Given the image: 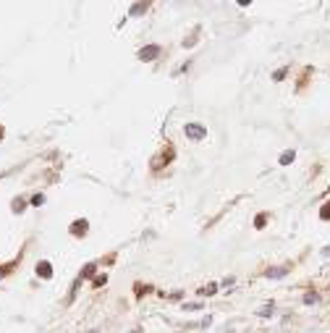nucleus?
Wrapping results in <instances>:
<instances>
[{"label":"nucleus","instance_id":"f257e3e1","mask_svg":"<svg viewBox=\"0 0 330 333\" xmlns=\"http://www.w3.org/2000/svg\"><path fill=\"white\" fill-rule=\"evenodd\" d=\"M184 134L189 136L191 142H202L204 136H207V129H204V126H199V123H186V126H184Z\"/></svg>","mask_w":330,"mask_h":333},{"label":"nucleus","instance_id":"f03ea898","mask_svg":"<svg viewBox=\"0 0 330 333\" xmlns=\"http://www.w3.org/2000/svg\"><path fill=\"white\" fill-rule=\"evenodd\" d=\"M157 55H160V45H147V48L139 50V58L142 61H155Z\"/></svg>","mask_w":330,"mask_h":333},{"label":"nucleus","instance_id":"7ed1b4c3","mask_svg":"<svg viewBox=\"0 0 330 333\" xmlns=\"http://www.w3.org/2000/svg\"><path fill=\"white\" fill-rule=\"evenodd\" d=\"M267 278H283V275H288V268L286 265H278V268H267L265 270Z\"/></svg>","mask_w":330,"mask_h":333},{"label":"nucleus","instance_id":"20e7f679","mask_svg":"<svg viewBox=\"0 0 330 333\" xmlns=\"http://www.w3.org/2000/svg\"><path fill=\"white\" fill-rule=\"evenodd\" d=\"M87 226H89V223L84 221V218H82V221H74L71 234H74V236H84V234H87Z\"/></svg>","mask_w":330,"mask_h":333},{"label":"nucleus","instance_id":"39448f33","mask_svg":"<svg viewBox=\"0 0 330 333\" xmlns=\"http://www.w3.org/2000/svg\"><path fill=\"white\" fill-rule=\"evenodd\" d=\"M37 273L42 275V278H50V275H53V270H50V262H48V260H42L40 265H37Z\"/></svg>","mask_w":330,"mask_h":333},{"label":"nucleus","instance_id":"423d86ee","mask_svg":"<svg viewBox=\"0 0 330 333\" xmlns=\"http://www.w3.org/2000/svg\"><path fill=\"white\" fill-rule=\"evenodd\" d=\"M293 157H296V152H293V150H286V152L280 155V165H291Z\"/></svg>","mask_w":330,"mask_h":333},{"label":"nucleus","instance_id":"0eeeda50","mask_svg":"<svg viewBox=\"0 0 330 333\" xmlns=\"http://www.w3.org/2000/svg\"><path fill=\"white\" fill-rule=\"evenodd\" d=\"M144 11H147V3H134L131 11H129V16H139V14H144Z\"/></svg>","mask_w":330,"mask_h":333},{"label":"nucleus","instance_id":"6e6552de","mask_svg":"<svg viewBox=\"0 0 330 333\" xmlns=\"http://www.w3.org/2000/svg\"><path fill=\"white\" fill-rule=\"evenodd\" d=\"M320 302V296H317L314 291H309V294H304V304H317Z\"/></svg>","mask_w":330,"mask_h":333},{"label":"nucleus","instance_id":"1a4fd4ad","mask_svg":"<svg viewBox=\"0 0 330 333\" xmlns=\"http://www.w3.org/2000/svg\"><path fill=\"white\" fill-rule=\"evenodd\" d=\"M215 291H218V286H215V283H207L204 289H199V294H202V296H204V294L210 296V294H215Z\"/></svg>","mask_w":330,"mask_h":333},{"label":"nucleus","instance_id":"9d476101","mask_svg":"<svg viewBox=\"0 0 330 333\" xmlns=\"http://www.w3.org/2000/svg\"><path fill=\"white\" fill-rule=\"evenodd\" d=\"M259 317H270L272 315V304H267V307H262V309H259V312H257Z\"/></svg>","mask_w":330,"mask_h":333},{"label":"nucleus","instance_id":"9b49d317","mask_svg":"<svg viewBox=\"0 0 330 333\" xmlns=\"http://www.w3.org/2000/svg\"><path fill=\"white\" fill-rule=\"evenodd\" d=\"M286 71H288V68H278V71H275V74H272V79H275V82H280V79H283V76H286Z\"/></svg>","mask_w":330,"mask_h":333},{"label":"nucleus","instance_id":"f8f14e48","mask_svg":"<svg viewBox=\"0 0 330 333\" xmlns=\"http://www.w3.org/2000/svg\"><path fill=\"white\" fill-rule=\"evenodd\" d=\"M320 218L322 221H330V205H325V208L320 210Z\"/></svg>","mask_w":330,"mask_h":333},{"label":"nucleus","instance_id":"ddd939ff","mask_svg":"<svg viewBox=\"0 0 330 333\" xmlns=\"http://www.w3.org/2000/svg\"><path fill=\"white\" fill-rule=\"evenodd\" d=\"M14 210H16V213H21V210H24V202L16 200V202H14Z\"/></svg>","mask_w":330,"mask_h":333},{"label":"nucleus","instance_id":"4468645a","mask_svg":"<svg viewBox=\"0 0 330 333\" xmlns=\"http://www.w3.org/2000/svg\"><path fill=\"white\" fill-rule=\"evenodd\" d=\"M108 278H105V275H97V278H95V286H102V283H105Z\"/></svg>","mask_w":330,"mask_h":333},{"label":"nucleus","instance_id":"2eb2a0df","mask_svg":"<svg viewBox=\"0 0 330 333\" xmlns=\"http://www.w3.org/2000/svg\"><path fill=\"white\" fill-rule=\"evenodd\" d=\"M0 139H3V129H0Z\"/></svg>","mask_w":330,"mask_h":333},{"label":"nucleus","instance_id":"dca6fc26","mask_svg":"<svg viewBox=\"0 0 330 333\" xmlns=\"http://www.w3.org/2000/svg\"><path fill=\"white\" fill-rule=\"evenodd\" d=\"M0 278H3V270H0Z\"/></svg>","mask_w":330,"mask_h":333}]
</instances>
